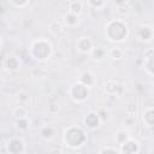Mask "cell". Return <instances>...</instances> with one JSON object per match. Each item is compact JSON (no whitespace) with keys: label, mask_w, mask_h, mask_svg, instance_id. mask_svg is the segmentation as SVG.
Returning a JSON list of instances; mask_svg holds the SVG:
<instances>
[{"label":"cell","mask_w":154,"mask_h":154,"mask_svg":"<svg viewBox=\"0 0 154 154\" xmlns=\"http://www.w3.org/2000/svg\"><path fill=\"white\" fill-rule=\"evenodd\" d=\"M76 47L77 49L81 52V53H90L93 51V41L90 40V37L88 36H82L78 38L77 43H76Z\"/></svg>","instance_id":"obj_1"},{"label":"cell","mask_w":154,"mask_h":154,"mask_svg":"<svg viewBox=\"0 0 154 154\" xmlns=\"http://www.w3.org/2000/svg\"><path fill=\"white\" fill-rule=\"evenodd\" d=\"M83 6H84L83 1H79V0L70 1L69 5H67V12H70V13H72V14L78 17L83 12Z\"/></svg>","instance_id":"obj_2"},{"label":"cell","mask_w":154,"mask_h":154,"mask_svg":"<svg viewBox=\"0 0 154 154\" xmlns=\"http://www.w3.org/2000/svg\"><path fill=\"white\" fill-rule=\"evenodd\" d=\"M137 144H138L137 142L129 140V141H126L124 144H122L120 148H122V152H123L124 154H135L136 150H137V148H138Z\"/></svg>","instance_id":"obj_3"},{"label":"cell","mask_w":154,"mask_h":154,"mask_svg":"<svg viewBox=\"0 0 154 154\" xmlns=\"http://www.w3.org/2000/svg\"><path fill=\"white\" fill-rule=\"evenodd\" d=\"M63 20H64V23L67 26H76L78 24V17L75 16V14H72V13H70V12H67V13L64 14Z\"/></svg>","instance_id":"obj_4"},{"label":"cell","mask_w":154,"mask_h":154,"mask_svg":"<svg viewBox=\"0 0 154 154\" xmlns=\"http://www.w3.org/2000/svg\"><path fill=\"white\" fill-rule=\"evenodd\" d=\"M129 12H130V6L128 1L117 2V13L119 16H128Z\"/></svg>","instance_id":"obj_5"},{"label":"cell","mask_w":154,"mask_h":154,"mask_svg":"<svg viewBox=\"0 0 154 154\" xmlns=\"http://www.w3.org/2000/svg\"><path fill=\"white\" fill-rule=\"evenodd\" d=\"M13 116L17 118V119H26V116H28V109L24 107V106H17L13 108Z\"/></svg>","instance_id":"obj_6"},{"label":"cell","mask_w":154,"mask_h":154,"mask_svg":"<svg viewBox=\"0 0 154 154\" xmlns=\"http://www.w3.org/2000/svg\"><path fill=\"white\" fill-rule=\"evenodd\" d=\"M90 54H91L93 59H94V60H97V61L102 60V59L106 57V52H105L101 47H95V48H93V51L90 52Z\"/></svg>","instance_id":"obj_7"},{"label":"cell","mask_w":154,"mask_h":154,"mask_svg":"<svg viewBox=\"0 0 154 154\" xmlns=\"http://www.w3.org/2000/svg\"><path fill=\"white\" fill-rule=\"evenodd\" d=\"M108 54H109L111 58H113V59H122V58L124 57V52H123V49H120L119 47L111 48L109 52H108Z\"/></svg>","instance_id":"obj_8"},{"label":"cell","mask_w":154,"mask_h":154,"mask_svg":"<svg viewBox=\"0 0 154 154\" xmlns=\"http://www.w3.org/2000/svg\"><path fill=\"white\" fill-rule=\"evenodd\" d=\"M88 6H90V7H93L94 10H101L102 7H105V6H107V1H87L85 2Z\"/></svg>","instance_id":"obj_9"},{"label":"cell","mask_w":154,"mask_h":154,"mask_svg":"<svg viewBox=\"0 0 154 154\" xmlns=\"http://www.w3.org/2000/svg\"><path fill=\"white\" fill-rule=\"evenodd\" d=\"M49 31H51L52 34H58V32L61 31V25H60L57 20H54V22H52V23L49 24Z\"/></svg>","instance_id":"obj_10"},{"label":"cell","mask_w":154,"mask_h":154,"mask_svg":"<svg viewBox=\"0 0 154 154\" xmlns=\"http://www.w3.org/2000/svg\"><path fill=\"white\" fill-rule=\"evenodd\" d=\"M17 60V58L16 57H8V59H7V61H8V70H17L18 67H19V64H13V61H16Z\"/></svg>","instance_id":"obj_11"},{"label":"cell","mask_w":154,"mask_h":154,"mask_svg":"<svg viewBox=\"0 0 154 154\" xmlns=\"http://www.w3.org/2000/svg\"><path fill=\"white\" fill-rule=\"evenodd\" d=\"M10 4H11V5H13V6H16V7L22 8V7L26 6V5H29V1H23V2H16V1H11Z\"/></svg>","instance_id":"obj_12"}]
</instances>
